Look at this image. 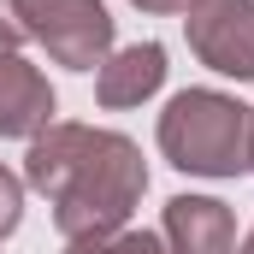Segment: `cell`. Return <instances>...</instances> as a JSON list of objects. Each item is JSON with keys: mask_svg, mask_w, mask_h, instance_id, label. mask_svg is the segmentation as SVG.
<instances>
[{"mask_svg": "<svg viewBox=\"0 0 254 254\" xmlns=\"http://www.w3.org/2000/svg\"><path fill=\"white\" fill-rule=\"evenodd\" d=\"M249 172H254V130H249Z\"/></svg>", "mask_w": 254, "mask_h": 254, "instance_id": "4fadbf2b", "label": "cell"}, {"mask_svg": "<svg viewBox=\"0 0 254 254\" xmlns=\"http://www.w3.org/2000/svg\"><path fill=\"white\" fill-rule=\"evenodd\" d=\"M160 237L172 243V254H231L237 249V219L213 195H172Z\"/></svg>", "mask_w": 254, "mask_h": 254, "instance_id": "5b68a950", "label": "cell"}, {"mask_svg": "<svg viewBox=\"0 0 254 254\" xmlns=\"http://www.w3.org/2000/svg\"><path fill=\"white\" fill-rule=\"evenodd\" d=\"M231 254H254V231H249V237H243V249H231Z\"/></svg>", "mask_w": 254, "mask_h": 254, "instance_id": "7c38bea8", "label": "cell"}, {"mask_svg": "<svg viewBox=\"0 0 254 254\" xmlns=\"http://www.w3.org/2000/svg\"><path fill=\"white\" fill-rule=\"evenodd\" d=\"M65 254H172V243H166L160 231H113V237L65 243Z\"/></svg>", "mask_w": 254, "mask_h": 254, "instance_id": "ba28073f", "label": "cell"}, {"mask_svg": "<svg viewBox=\"0 0 254 254\" xmlns=\"http://www.w3.org/2000/svg\"><path fill=\"white\" fill-rule=\"evenodd\" d=\"M18 219H24V184L0 166V237H12V231H18Z\"/></svg>", "mask_w": 254, "mask_h": 254, "instance_id": "9c48e42d", "label": "cell"}, {"mask_svg": "<svg viewBox=\"0 0 254 254\" xmlns=\"http://www.w3.org/2000/svg\"><path fill=\"white\" fill-rule=\"evenodd\" d=\"M184 36L201 65L254 83V0H195L184 12Z\"/></svg>", "mask_w": 254, "mask_h": 254, "instance_id": "277c9868", "label": "cell"}, {"mask_svg": "<svg viewBox=\"0 0 254 254\" xmlns=\"http://www.w3.org/2000/svg\"><path fill=\"white\" fill-rule=\"evenodd\" d=\"M54 125V89L48 77L18 54H0V136H42Z\"/></svg>", "mask_w": 254, "mask_h": 254, "instance_id": "8992f818", "label": "cell"}, {"mask_svg": "<svg viewBox=\"0 0 254 254\" xmlns=\"http://www.w3.org/2000/svg\"><path fill=\"white\" fill-rule=\"evenodd\" d=\"M18 42H24V18L12 0H0V54H18Z\"/></svg>", "mask_w": 254, "mask_h": 254, "instance_id": "30bf717a", "label": "cell"}, {"mask_svg": "<svg viewBox=\"0 0 254 254\" xmlns=\"http://www.w3.org/2000/svg\"><path fill=\"white\" fill-rule=\"evenodd\" d=\"M166 83V48L160 42H136V48H119L113 60L95 71V95L101 107H142L154 89Z\"/></svg>", "mask_w": 254, "mask_h": 254, "instance_id": "52a82bcc", "label": "cell"}, {"mask_svg": "<svg viewBox=\"0 0 254 254\" xmlns=\"http://www.w3.org/2000/svg\"><path fill=\"white\" fill-rule=\"evenodd\" d=\"M24 18V36H36L54 65L101 71L113 54V18L101 0H12Z\"/></svg>", "mask_w": 254, "mask_h": 254, "instance_id": "3957f363", "label": "cell"}, {"mask_svg": "<svg viewBox=\"0 0 254 254\" xmlns=\"http://www.w3.org/2000/svg\"><path fill=\"white\" fill-rule=\"evenodd\" d=\"M136 6H142V12H190L195 0H136Z\"/></svg>", "mask_w": 254, "mask_h": 254, "instance_id": "8fae6325", "label": "cell"}, {"mask_svg": "<svg viewBox=\"0 0 254 254\" xmlns=\"http://www.w3.org/2000/svg\"><path fill=\"white\" fill-rule=\"evenodd\" d=\"M254 113L219 89H184L160 113V154L190 178H237L249 172Z\"/></svg>", "mask_w": 254, "mask_h": 254, "instance_id": "7a4b0ae2", "label": "cell"}, {"mask_svg": "<svg viewBox=\"0 0 254 254\" xmlns=\"http://www.w3.org/2000/svg\"><path fill=\"white\" fill-rule=\"evenodd\" d=\"M24 178L54 201V225L65 231V243L125 231L130 207L148 190L142 148L95 125H48L24 154Z\"/></svg>", "mask_w": 254, "mask_h": 254, "instance_id": "6da1fadb", "label": "cell"}]
</instances>
